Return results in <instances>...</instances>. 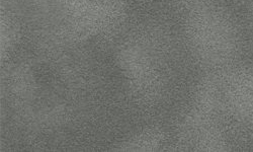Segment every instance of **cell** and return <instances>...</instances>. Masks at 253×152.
Returning a JSON list of instances; mask_svg holds the SVG:
<instances>
[{
	"instance_id": "cell-2",
	"label": "cell",
	"mask_w": 253,
	"mask_h": 152,
	"mask_svg": "<svg viewBox=\"0 0 253 152\" xmlns=\"http://www.w3.org/2000/svg\"><path fill=\"white\" fill-rule=\"evenodd\" d=\"M247 19L250 33L253 36V0H248L247 2Z\"/></svg>"
},
{
	"instance_id": "cell-1",
	"label": "cell",
	"mask_w": 253,
	"mask_h": 152,
	"mask_svg": "<svg viewBox=\"0 0 253 152\" xmlns=\"http://www.w3.org/2000/svg\"><path fill=\"white\" fill-rule=\"evenodd\" d=\"M228 101L236 120L253 130V67H245L231 76Z\"/></svg>"
}]
</instances>
